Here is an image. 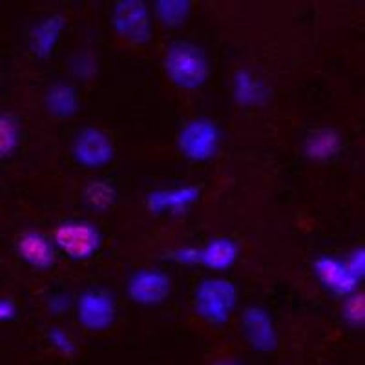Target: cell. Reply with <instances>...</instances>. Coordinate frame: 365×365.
<instances>
[{
	"label": "cell",
	"mask_w": 365,
	"mask_h": 365,
	"mask_svg": "<svg viewBox=\"0 0 365 365\" xmlns=\"http://www.w3.org/2000/svg\"><path fill=\"white\" fill-rule=\"evenodd\" d=\"M165 75L179 90L195 91L210 79V61L203 48L194 42H172L163 57Z\"/></svg>",
	"instance_id": "1"
},
{
	"label": "cell",
	"mask_w": 365,
	"mask_h": 365,
	"mask_svg": "<svg viewBox=\"0 0 365 365\" xmlns=\"http://www.w3.org/2000/svg\"><path fill=\"white\" fill-rule=\"evenodd\" d=\"M237 287L232 279L210 276L197 283L194 291V311L208 325L228 324L237 307Z\"/></svg>",
	"instance_id": "2"
},
{
	"label": "cell",
	"mask_w": 365,
	"mask_h": 365,
	"mask_svg": "<svg viewBox=\"0 0 365 365\" xmlns=\"http://www.w3.org/2000/svg\"><path fill=\"white\" fill-rule=\"evenodd\" d=\"M55 249L71 262H88L103 247V234L96 223L86 220H70L57 225L53 230Z\"/></svg>",
	"instance_id": "3"
},
{
	"label": "cell",
	"mask_w": 365,
	"mask_h": 365,
	"mask_svg": "<svg viewBox=\"0 0 365 365\" xmlns=\"http://www.w3.org/2000/svg\"><path fill=\"white\" fill-rule=\"evenodd\" d=\"M112 28L119 38L146 46L154 37V15L145 0H119L112 9Z\"/></svg>",
	"instance_id": "4"
},
{
	"label": "cell",
	"mask_w": 365,
	"mask_h": 365,
	"mask_svg": "<svg viewBox=\"0 0 365 365\" xmlns=\"http://www.w3.org/2000/svg\"><path fill=\"white\" fill-rule=\"evenodd\" d=\"M221 132L208 117H195L187 120L178 133V150L192 163H207L220 152Z\"/></svg>",
	"instance_id": "5"
},
{
	"label": "cell",
	"mask_w": 365,
	"mask_h": 365,
	"mask_svg": "<svg viewBox=\"0 0 365 365\" xmlns=\"http://www.w3.org/2000/svg\"><path fill=\"white\" fill-rule=\"evenodd\" d=\"M71 155L81 168L101 170L115 159V145L108 133L96 126H88L75 135Z\"/></svg>",
	"instance_id": "6"
},
{
	"label": "cell",
	"mask_w": 365,
	"mask_h": 365,
	"mask_svg": "<svg viewBox=\"0 0 365 365\" xmlns=\"http://www.w3.org/2000/svg\"><path fill=\"white\" fill-rule=\"evenodd\" d=\"M75 314L81 327L88 332L108 331L117 318L115 299L106 291L88 289L75 302Z\"/></svg>",
	"instance_id": "7"
},
{
	"label": "cell",
	"mask_w": 365,
	"mask_h": 365,
	"mask_svg": "<svg viewBox=\"0 0 365 365\" xmlns=\"http://www.w3.org/2000/svg\"><path fill=\"white\" fill-rule=\"evenodd\" d=\"M172 278L161 269H139L130 276L126 294L135 305L141 307H158L170 298Z\"/></svg>",
	"instance_id": "8"
},
{
	"label": "cell",
	"mask_w": 365,
	"mask_h": 365,
	"mask_svg": "<svg viewBox=\"0 0 365 365\" xmlns=\"http://www.w3.org/2000/svg\"><path fill=\"white\" fill-rule=\"evenodd\" d=\"M241 331L247 344L256 353H272L278 347V331L274 318L265 307L250 305L241 314Z\"/></svg>",
	"instance_id": "9"
},
{
	"label": "cell",
	"mask_w": 365,
	"mask_h": 365,
	"mask_svg": "<svg viewBox=\"0 0 365 365\" xmlns=\"http://www.w3.org/2000/svg\"><path fill=\"white\" fill-rule=\"evenodd\" d=\"M312 270L318 282L334 296L347 298L360 287V279L349 270L345 259L336 256H319L312 263Z\"/></svg>",
	"instance_id": "10"
},
{
	"label": "cell",
	"mask_w": 365,
	"mask_h": 365,
	"mask_svg": "<svg viewBox=\"0 0 365 365\" xmlns=\"http://www.w3.org/2000/svg\"><path fill=\"white\" fill-rule=\"evenodd\" d=\"M201 197V188L195 185H178L158 188L146 195V208L152 216H178L194 207Z\"/></svg>",
	"instance_id": "11"
},
{
	"label": "cell",
	"mask_w": 365,
	"mask_h": 365,
	"mask_svg": "<svg viewBox=\"0 0 365 365\" xmlns=\"http://www.w3.org/2000/svg\"><path fill=\"white\" fill-rule=\"evenodd\" d=\"M17 254L34 270L44 272L57 263V249L53 241L38 230H26L17 240Z\"/></svg>",
	"instance_id": "12"
},
{
	"label": "cell",
	"mask_w": 365,
	"mask_h": 365,
	"mask_svg": "<svg viewBox=\"0 0 365 365\" xmlns=\"http://www.w3.org/2000/svg\"><path fill=\"white\" fill-rule=\"evenodd\" d=\"M66 28V17L58 15V13L41 19L34 26L31 34H29V50H31V53L41 58V61L50 58L55 53V48L61 42V37H63Z\"/></svg>",
	"instance_id": "13"
},
{
	"label": "cell",
	"mask_w": 365,
	"mask_h": 365,
	"mask_svg": "<svg viewBox=\"0 0 365 365\" xmlns=\"http://www.w3.org/2000/svg\"><path fill=\"white\" fill-rule=\"evenodd\" d=\"M234 103L241 108H259L270 99V88L250 70H237L232 77Z\"/></svg>",
	"instance_id": "14"
},
{
	"label": "cell",
	"mask_w": 365,
	"mask_h": 365,
	"mask_svg": "<svg viewBox=\"0 0 365 365\" xmlns=\"http://www.w3.org/2000/svg\"><path fill=\"white\" fill-rule=\"evenodd\" d=\"M240 257V245L232 237H214L200 249V265L214 274H223L236 265Z\"/></svg>",
	"instance_id": "15"
},
{
	"label": "cell",
	"mask_w": 365,
	"mask_h": 365,
	"mask_svg": "<svg viewBox=\"0 0 365 365\" xmlns=\"http://www.w3.org/2000/svg\"><path fill=\"white\" fill-rule=\"evenodd\" d=\"M344 148V137L338 130L324 128L312 130L303 143V154L305 158L316 163H327L336 158Z\"/></svg>",
	"instance_id": "16"
},
{
	"label": "cell",
	"mask_w": 365,
	"mask_h": 365,
	"mask_svg": "<svg viewBox=\"0 0 365 365\" xmlns=\"http://www.w3.org/2000/svg\"><path fill=\"white\" fill-rule=\"evenodd\" d=\"M46 112L57 119H71L79 113L81 99L79 91L70 83H55L46 90L44 96Z\"/></svg>",
	"instance_id": "17"
},
{
	"label": "cell",
	"mask_w": 365,
	"mask_h": 365,
	"mask_svg": "<svg viewBox=\"0 0 365 365\" xmlns=\"http://www.w3.org/2000/svg\"><path fill=\"white\" fill-rule=\"evenodd\" d=\"M192 13L190 0H155L154 15L155 21L168 29H179L187 24Z\"/></svg>",
	"instance_id": "18"
},
{
	"label": "cell",
	"mask_w": 365,
	"mask_h": 365,
	"mask_svg": "<svg viewBox=\"0 0 365 365\" xmlns=\"http://www.w3.org/2000/svg\"><path fill=\"white\" fill-rule=\"evenodd\" d=\"M83 201L90 210L93 212H108L117 201V190L110 181L104 179H93L88 181L83 188Z\"/></svg>",
	"instance_id": "19"
},
{
	"label": "cell",
	"mask_w": 365,
	"mask_h": 365,
	"mask_svg": "<svg viewBox=\"0 0 365 365\" xmlns=\"http://www.w3.org/2000/svg\"><path fill=\"white\" fill-rule=\"evenodd\" d=\"M21 120L11 113H0V161L11 158L21 146Z\"/></svg>",
	"instance_id": "20"
},
{
	"label": "cell",
	"mask_w": 365,
	"mask_h": 365,
	"mask_svg": "<svg viewBox=\"0 0 365 365\" xmlns=\"http://www.w3.org/2000/svg\"><path fill=\"white\" fill-rule=\"evenodd\" d=\"M341 319L349 327L364 329L365 325V294L361 291H356L354 294L344 298L341 303Z\"/></svg>",
	"instance_id": "21"
},
{
	"label": "cell",
	"mask_w": 365,
	"mask_h": 365,
	"mask_svg": "<svg viewBox=\"0 0 365 365\" xmlns=\"http://www.w3.org/2000/svg\"><path fill=\"white\" fill-rule=\"evenodd\" d=\"M46 338H48V344L63 356L70 358L77 353V344H75L70 332L64 331L63 327H50L46 332Z\"/></svg>",
	"instance_id": "22"
},
{
	"label": "cell",
	"mask_w": 365,
	"mask_h": 365,
	"mask_svg": "<svg viewBox=\"0 0 365 365\" xmlns=\"http://www.w3.org/2000/svg\"><path fill=\"white\" fill-rule=\"evenodd\" d=\"M71 70H73L75 77L83 81H90L96 77L97 73V61L96 57L88 51H79L71 61Z\"/></svg>",
	"instance_id": "23"
},
{
	"label": "cell",
	"mask_w": 365,
	"mask_h": 365,
	"mask_svg": "<svg viewBox=\"0 0 365 365\" xmlns=\"http://www.w3.org/2000/svg\"><path fill=\"white\" fill-rule=\"evenodd\" d=\"M172 259L181 267L200 265V249L197 247H179L172 252Z\"/></svg>",
	"instance_id": "24"
},
{
	"label": "cell",
	"mask_w": 365,
	"mask_h": 365,
	"mask_svg": "<svg viewBox=\"0 0 365 365\" xmlns=\"http://www.w3.org/2000/svg\"><path fill=\"white\" fill-rule=\"evenodd\" d=\"M345 263H347L349 270L356 276L358 279H364L365 276V249L364 247H358L353 252L345 257Z\"/></svg>",
	"instance_id": "25"
},
{
	"label": "cell",
	"mask_w": 365,
	"mask_h": 365,
	"mask_svg": "<svg viewBox=\"0 0 365 365\" xmlns=\"http://www.w3.org/2000/svg\"><path fill=\"white\" fill-rule=\"evenodd\" d=\"M17 318V305L9 298H0V324H8Z\"/></svg>",
	"instance_id": "26"
},
{
	"label": "cell",
	"mask_w": 365,
	"mask_h": 365,
	"mask_svg": "<svg viewBox=\"0 0 365 365\" xmlns=\"http://www.w3.org/2000/svg\"><path fill=\"white\" fill-rule=\"evenodd\" d=\"M68 307H70V298L64 294H53L48 299V309H50L53 314H61V312L66 311Z\"/></svg>",
	"instance_id": "27"
},
{
	"label": "cell",
	"mask_w": 365,
	"mask_h": 365,
	"mask_svg": "<svg viewBox=\"0 0 365 365\" xmlns=\"http://www.w3.org/2000/svg\"><path fill=\"white\" fill-rule=\"evenodd\" d=\"M212 365H243L240 360H236V358H221V360L214 361Z\"/></svg>",
	"instance_id": "28"
}]
</instances>
